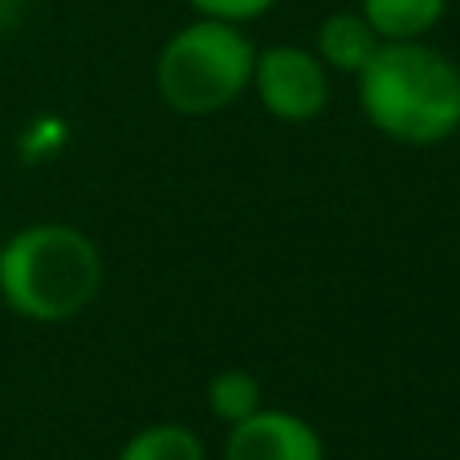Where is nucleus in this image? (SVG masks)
<instances>
[{"mask_svg":"<svg viewBox=\"0 0 460 460\" xmlns=\"http://www.w3.org/2000/svg\"><path fill=\"white\" fill-rule=\"evenodd\" d=\"M363 119L400 147H440L460 130V66L428 41H383L355 74Z\"/></svg>","mask_w":460,"mask_h":460,"instance_id":"1","label":"nucleus"},{"mask_svg":"<svg viewBox=\"0 0 460 460\" xmlns=\"http://www.w3.org/2000/svg\"><path fill=\"white\" fill-rule=\"evenodd\" d=\"M106 281L102 249L66 220H37L0 241V302L37 326L78 318Z\"/></svg>","mask_w":460,"mask_h":460,"instance_id":"2","label":"nucleus"},{"mask_svg":"<svg viewBox=\"0 0 460 460\" xmlns=\"http://www.w3.org/2000/svg\"><path fill=\"white\" fill-rule=\"evenodd\" d=\"M257 45L241 25L196 17L175 29L155 53V94L172 114L212 119L252 86Z\"/></svg>","mask_w":460,"mask_h":460,"instance_id":"3","label":"nucleus"},{"mask_svg":"<svg viewBox=\"0 0 460 460\" xmlns=\"http://www.w3.org/2000/svg\"><path fill=\"white\" fill-rule=\"evenodd\" d=\"M249 90L270 119L302 127V122L322 119L331 106V70L305 45H270V49H257Z\"/></svg>","mask_w":460,"mask_h":460,"instance_id":"4","label":"nucleus"},{"mask_svg":"<svg viewBox=\"0 0 460 460\" xmlns=\"http://www.w3.org/2000/svg\"><path fill=\"white\" fill-rule=\"evenodd\" d=\"M225 460H326V440L305 416L265 403L228 428Z\"/></svg>","mask_w":460,"mask_h":460,"instance_id":"5","label":"nucleus"},{"mask_svg":"<svg viewBox=\"0 0 460 460\" xmlns=\"http://www.w3.org/2000/svg\"><path fill=\"white\" fill-rule=\"evenodd\" d=\"M379 45L383 41L375 37V29L367 25L358 9L331 13V17L314 29V53H318L322 66L331 74H350V78H355L367 61L375 58Z\"/></svg>","mask_w":460,"mask_h":460,"instance_id":"6","label":"nucleus"},{"mask_svg":"<svg viewBox=\"0 0 460 460\" xmlns=\"http://www.w3.org/2000/svg\"><path fill=\"white\" fill-rule=\"evenodd\" d=\"M379 41H424L448 13V0H358Z\"/></svg>","mask_w":460,"mask_h":460,"instance_id":"7","label":"nucleus"},{"mask_svg":"<svg viewBox=\"0 0 460 460\" xmlns=\"http://www.w3.org/2000/svg\"><path fill=\"white\" fill-rule=\"evenodd\" d=\"M114 460H208V448L196 428L180 420H155V424L135 428Z\"/></svg>","mask_w":460,"mask_h":460,"instance_id":"8","label":"nucleus"},{"mask_svg":"<svg viewBox=\"0 0 460 460\" xmlns=\"http://www.w3.org/2000/svg\"><path fill=\"white\" fill-rule=\"evenodd\" d=\"M204 400H208L212 420L233 428V424H241V420H249L252 411L265 408V387H261V379L252 371H244V367H225V371H217L208 379Z\"/></svg>","mask_w":460,"mask_h":460,"instance_id":"9","label":"nucleus"},{"mask_svg":"<svg viewBox=\"0 0 460 460\" xmlns=\"http://www.w3.org/2000/svg\"><path fill=\"white\" fill-rule=\"evenodd\" d=\"M196 17L208 21H225V25H249V21L270 17L278 9V0H183Z\"/></svg>","mask_w":460,"mask_h":460,"instance_id":"10","label":"nucleus"},{"mask_svg":"<svg viewBox=\"0 0 460 460\" xmlns=\"http://www.w3.org/2000/svg\"><path fill=\"white\" fill-rule=\"evenodd\" d=\"M0 241H4V233H0Z\"/></svg>","mask_w":460,"mask_h":460,"instance_id":"11","label":"nucleus"}]
</instances>
